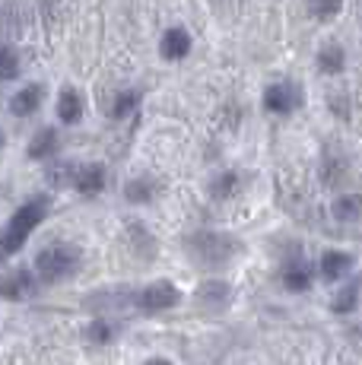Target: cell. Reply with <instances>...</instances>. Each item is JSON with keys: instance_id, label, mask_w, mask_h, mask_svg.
Here are the masks:
<instances>
[{"instance_id": "obj_1", "label": "cell", "mask_w": 362, "mask_h": 365, "mask_svg": "<svg viewBox=\"0 0 362 365\" xmlns=\"http://www.w3.org/2000/svg\"><path fill=\"white\" fill-rule=\"evenodd\" d=\"M235 251H239L235 238H229L222 232H194L187 238V255L197 264H207V267H222Z\"/></svg>"}, {"instance_id": "obj_2", "label": "cell", "mask_w": 362, "mask_h": 365, "mask_svg": "<svg viewBox=\"0 0 362 365\" xmlns=\"http://www.w3.org/2000/svg\"><path fill=\"white\" fill-rule=\"evenodd\" d=\"M45 210H48V200L36 197V200L23 203V207L13 213L10 226H6V232H4V251H6V255H16V251L23 248L26 238H29V232L38 226L41 220H45Z\"/></svg>"}, {"instance_id": "obj_3", "label": "cell", "mask_w": 362, "mask_h": 365, "mask_svg": "<svg viewBox=\"0 0 362 365\" xmlns=\"http://www.w3.org/2000/svg\"><path fill=\"white\" fill-rule=\"evenodd\" d=\"M80 267V251L71 248V245H51L36 257V270L41 273V279L48 283H61Z\"/></svg>"}, {"instance_id": "obj_4", "label": "cell", "mask_w": 362, "mask_h": 365, "mask_svg": "<svg viewBox=\"0 0 362 365\" xmlns=\"http://www.w3.org/2000/svg\"><path fill=\"white\" fill-rule=\"evenodd\" d=\"M137 305H140L143 312H165V308L178 305V289L169 279H156V283L146 286L140 296H137Z\"/></svg>"}, {"instance_id": "obj_5", "label": "cell", "mask_w": 362, "mask_h": 365, "mask_svg": "<svg viewBox=\"0 0 362 365\" xmlns=\"http://www.w3.org/2000/svg\"><path fill=\"white\" fill-rule=\"evenodd\" d=\"M296 105H299V93L289 83H276V86H270L264 93V108L274 111V115H289Z\"/></svg>"}, {"instance_id": "obj_6", "label": "cell", "mask_w": 362, "mask_h": 365, "mask_svg": "<svg viewBox=\"0 0 362 365\" xmlns=\"http://www.w3.org/2000/svg\"><path fill=\"white\" fill-rule=\"evenodd\" d=\"M159 51H162L165 61L185 58V54L191 51V35H187V29H181V26H172V29L162 35V45H159Z\"/></svg>"}, {"instance_id": "obj_7", "label": "cell", "mask_w": 362, "mask_h": 365, "mask_svg": "<svg viewBox=\"0 0 362 365\" xmlns=\"http://www.w3.org/2000/svg\"><path fill=\"white\" fill-rule=\"evenodd\" d=\"M38 102H41V86L38 83H29V86H23L10 99V111L16 118H26V115H32V111L38 108Z\"/></svg>"}, {"instance_id": "obj_8", "label": "cell", "mask_w": 362, "mask_h": 365, "mask_svg": "<svg viewBox=\"0 0 362 365\" xmlns=\"http://www.w3.org/2000/svg\"><path fill=\"white\" fill-rule=\"evenodd\" d=\"M73 185H76V191H80V194H99L102 187H105V168H102V165L80 168V172H76V178H73Z\"/></svg>"}, {"instance_id": "obj_9", "label": "cell", "mask_w": 362, "mask_h": 365, "mask_svg": "<svg viewBox=\"0 0 362 365\" xmlns=\"http://www.w3.org/2000/svg\"><path fill=\"white\" fill-rule=\"evenodd\" d=\"M200 305H207V308H222V305H229V299H232V289H229L226 283H219V279H210V283H204L200 286Z\"/></svg>"}, {"instance_id": "obj_10", "label": "cell", "mask_w": 362, "mask_h": 365, "mask_svg": "<svg viewBox=\"0 0 362 365\" xmlns=\"http://www.w3.org/2000/svg\"><path fill=\"white\" fill-rule=\"evenodd\" d=\"M331 213L337 216L340 222H359L362 220V197L359 194H346V197H337L331 207Z\"/></svg>"}, {"instance_id": "obj_11", "label": "cell", "mask_w": 362, "mask_h": 365, "mask_svg": "<svg viewBox=\"0 0 362 365\" xmlns=\"http://www.w3.org/2000/svg\"><path fill=\"white\" fill-rule=\"evenodd\" d=\"M350 267H353V257L343 255V251H327V255L321 257V273L327 279H340Z\"/></svg>"}, {"instance_id": "obj_12", "label": "cell", "mask_w": 362, "mask_h": 365, "mask_svg": "<svg viewBox=\"0 0 362 365\" xmlns=\"http://www.w3.org/2000/svg\"><path fill=\"white\" fill-rule=\"evenodd\" d=\"M32 292V277H29V270H16V273H10L6 277V283H4V296L6 299H26Z\"/></svg>"}, {"instance_id": "obj_13", "label": "cell", "mask_w": 362, "mask_h": 365, "mask_svg": "<svg viewBox=\"0 0 362 365\" xmlns=\"http://www.w3.org/2000/svg\"><path fill=\"white\" fill-rule=\"evenodd\" d=\"M283 286L292 292H305L311 286V270L305 264H289L286 270H283Z\"/></svg>"}, {"instance_id": "obj_14", "label": "cell", "mask_w": 362, "mask_h": 365, "mask_svg": "<svg viewBox=\"0 0 362 365\" xmlns=\"http://www.w3.org/2000/svg\"><path fill=\"white\" fill-rule=\"evenodd\" d=\"M54 143H58V133H54L51 128H41L36 137H32V143H29V156H32V159L51 156V153H54Z\"/></svg>"}, {"instance_id": "obj_15", "label": "cell", "mask_w": 362, "mask_h": 365, "mask_svg": "<svg viewBox=\"0 0 362 365\" xmlns=\"http://www.w3.org/2000/svg\"><path fill=\"white\" fill-rule=\"evenodd\" d=\"M80 115H83L80 96L67 89V93L58 99V118H61V121H67V124H73V121H80Z\"/></svg>"}, {"instance_id": "obj_16", "label": "cell", "mask_w": 362, "mask_h": 365, "mask_svg": "<svg viewBox=\"0 0 362 365\" xmlns=\"http://www.w3.org/2000/svg\"><path fill=\"white\" fill-rule=\"evenodd\" d=\"M318 67H321L324 73H340V70H343V48L340 45L321 48V54H318Z\"/></svg>"}, {"instance_id": "obj_17", "label": "cell", "mask_w": 362, "mask_h": 365, "mask_svg": "<svg viewBox=\"0 0 362 365\" xmlns=\"http://www.w3.org/2000/svg\"><path fill=\"white\" fill-rule=\"evenodd\" d=\"M152 191H156L152 178H134V181H128V187H124V197L134 200V203H143V200L152 197Z\"/></svg>"}, {"instance_id": "obj_18", "label": "cell", "mask_w": 362, "mask_h": 365, "mask_svg": "<svg viewBox=\"0 0 362 365\" xmlns=\"http://www.w3.org/2000/svg\"><path fill=\"white\" fill-rule=\"evenodd\" d=\"M356 299H359V283H350L337 299H333V312L337 314H346L356 308Z\"/></svg>"}, {"instance_id": "obj_19", "label": "cell", "mask_w": 362, "mask_h": 365, "mask_svg": "<svg viewBox=\"0 0 362 365\" xmlns=\"http://www.w3.org/2000/svg\"><path fill=\"white\" fill-rule=\"evenodd\" d=\"M340 4H343V0H311V10H315L318 19H331L333 13L340 10Z\"/></svg>"}, {"instance_id": "obj_20", "label": "cell", "mask_w": 362, "mask_h": 365, "mask_svg": "<svg viewBox=\"0 0 362 365\" xmlns=\"http://www.w3.org/2000/svg\"><path fill=\"white\" fill-rule=\"evenodd\" d=\"M235 185H239V178L226 172L219 181H213V197H229V194L235 191Z\"/></svg>"}, {"instance_id": "obj_21", "label": "cell", "mask_w": 362, "mask_h": 365, "mask_svg": "<svg viewBox=\"0 0 362 365\" xmlns=\"http://www.w3.org/2000/svg\"><path fill=\"white\" fill-rule=\"evenodd\" d=\"M86 336L93 343H108L111 340V327L105 324V321H93V324H89V331H86Z\"/></svg>"}, {"instance_id": "obj_22", "label": "cell", "mask_w": 362, "mask_h": 365, "mask_svg": "<svg viewBox=\"0 0 362 365\" xmlns=\"http://www.w3.org/2000/svg\"><path fill=\"white\" fill-rule=\"evenodd\" d=\"M16 73H19L16 51H13V45H6V48H4V80H13Z\"/></svg>"}, {"instance_id": "obj_23", "label": "cell", "mask_w": 362, "mask_h": 365, "mask_svg": "<svg viewBox=\"0 0 362 365\" xmlns=\"http://www.w3.org/2000/svg\"><path fill=\"white\" fill-rule=\"evenodd\" d=\"M137 99H140L137 93H121V99H118V105H115V118H124V115H128V111L137 105Z\"/></svg>"}, {"instance_id": "obj_24", "label": "cell", "mask_w": 362, "mask_h": 365, "mask_svg": "<svg viewBox=\"0 0 362 365\" xmlns=\"http://www.w3.org/2000/svg\"><path fill=\"white\" fill-rule=\"evenodd\" d=\"M143 365H172L169 359H150V362H143Z\"/></svg>"}]
</instances>
